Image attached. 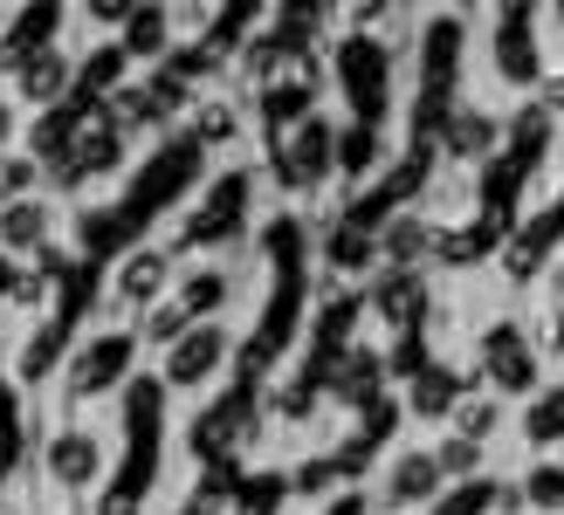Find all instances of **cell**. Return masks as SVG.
<instances>
[{
  "instance_id": "cell-1",
  "label": "cell",
  "mask_w": 564,
  "mask_h": 515,
  "mask_svg": "<svg viewBox=\"0 0 564 515\" xmlns=\"http://www.w3.org/2000/svg\"><path fill=\"white\" fill-rule=\"evenodd\" d=\"M530 502L538 508H564V468H530Z\"/></svg>"
},
{
  "instance_id": "cell-2",
  "label": "cell",
  "mask_w": 564,
  "mask_h": 515,
  "mask_svg": "<svg viewBox=\"0 0 564 515\" xmlns=\"http://www.w3.org/2000/svg\"><path fill=\"white\" fill-rule=\"evenodd\" d=\"M557 296H564V269H557Z\"/></svg>"
}]
</instances>
